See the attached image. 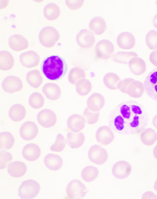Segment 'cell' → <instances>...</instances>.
<instances>
[{
  "label": "cell",
  "instance_id": "obj_20",
  "mask_svg": "<svg viewBox=\"0 0 157 199\" xmlns=\"http://www.w3.org/2000/svg\"><path fill=\"white\" fill-rule=\"evenodd\" d=\"M117 43L119 47L124 50L132 49L136 43L135 38L130 33L124 32L120 34L117 39Z\"/></svg>",
  "mask_w": 157,
  "mask_h": 199
},
{
  "label": "cell",
  "instance_id": "obj_47",
  "mask_svg": "<svg viewBox=\"0 0 157 199\" xmlns=\"http://www.w3.org/2000/svg\"><path fill=\"white\" fill-rule=\"evenodd\" d=\"M142 199H157V195L151 191H147L144 193L142 195Z\"/></svg>",
  "mask_w": 157,
  "mask_h": 199
},
{
  "label": "cell",
  "instance_id": "obj_12",
  "mask_svg": "<svg viewBox=\"0 0 157 199\" xmlns=\"http://www.w3.org/2000/svg\"><path fill=\"white\" fill-rule=\"evenodd\" d=\"M76 40L78 46L83 49L91 48L95 42V38L94 34L86 29L82 30L78 33Z\"/></svg>",
  "mask_w": 157,
  "mask_h": 199
},
{
  "label": "cell",
  "instance_id": "obj_28",
  "mask_svg": "<svg viewBox=\"0 0 157 199\" xmlns=\"http://www.w3.org/2000/svg\"><path fill=\"white\" fill-rule=\"evenodd\" d=\"M26 110L22 105L17 104L10 108L9 112V116L14 121L19 122L22 120L26 115Z\"/></svg>",
  "mask_w": 157,
  "mask_h": 199
},
{
  "label": "cell",
  "instance_id": "obj_15",
  "mask_svg": "<svg viewBox=\"0 0 157 199\" xmlns=\"http://www.w3.org/2000/svg\"><path fill=\"white\" fill-rule=\"evenodd\" d=\"M39 132L37 125L31 121L25 122L22 125L20 130L21 137L26 140H30L35 138Z\"/></svg>",
  "mask_w": 157,
  "mask_h": 199
},
{
  "label": "cell",
  "instance_id": "obj_14",
  "mask_svg": "<svg viewBox=\"0 0 157 199\" xmlns=\"http://www.w3.org/2000/svg\"><path fill=\"white\" fill-rule=\"evenodd\" d=\"M114 133L110 128L107 126L99 128L96 133L98 142L101 144L107 145L111 144L114 140Z\"/></svg>",
  "mask_w": 157,
  "mask_h": 199
},
{
  "label": "cell",
  "instance_id": "obj_49",
  "mask_svg": "<svg viewBox=\"0 0 157 199\" xmlns=\"http://www.w3.org/2000/svg\"><path fill=\"white\" fill-rule=\"evenodd\" d=\"M152 24L154 27L157 29V14L154 16L153 18Z\"/></svg>",
  "mask_w": 157,
  "mask_h": 199
},
{
  "label": "cell",
  "instance_id": "obj_46",
  "mask_svg": "<svg viewBox=\"0 0 157 199\" xmlns=\"http://www.w3.org/2000/svg\"><path fill=\"white\" fill-rule=\"evenodd\" d=\"M149 60L153 66L157 67V50L151 53L149 56Z\"/></svg>",
  "mask_w": 157,
  "mask_h": 199
},
{
  "label": "cell",
  "instance_id": "obj_31",
  "mask_svg": "<svg viewBox=\"0 0 157 199\" xmlns=\"http://www.w3.org/2000/svg\"><path fill=\"white\" fill-rule=\"evenodd\" d=\"M61 13L59 7L56 4L50 3L44 7L43 14L45 18L49 21L56 20L59 17Z\"/></svg>",
  "mask_w": 157,
  "mask_h": 199
},
{
  "label": "cell",
  "instance_id": "obj_44",
  "mask_svg": "<svg viewBox=\"0 0 157 199\" xmlns=\"http://www.w3.org/2000/svg\"><path fill=\"white\" fill-rule=\"evenodd\" d=\"M84 1L66 0L65 4L67 6L72 10H76L80 9L83 5Z\"/></svg>",
  "mask_w": 157,
  "mask_h": 199
},
{
  "label": "cell",
  "instance_id": "obj_36",
  "mask_svg": "<svg viewBox=\"0 0 157 199\" xmlns=\"http://www.w3.org/2000/svg\"><path fill=\"white\" fill-rule=\"evenodd\" d=\"M138 57V55L134 52H118L113 55L111 59L120 64H128L132 58Z\"/></svg>",
  "mask_w": 157,
  "mask_h": 199
},
{
  "label": "cell",
  "instance_id": "obj_27",
  "mask_svg": "<svg viewBox=\"0 0 157 199\" xmlns=\"http://www.w3.org/2000/svg\"><path fill=\"white\" fill-rule=\"evenodd\" d=\"M44 162L47 167L51 170L59 169L63 166V161L59 155L54 154H49L44 159Z\"/></svg>",
  "mask_w": 157,
  "mask_h": 199
},
{
  "label": "cell",
  "instance_id": "obj_33",
  "mask_svg": "<svg viewBox=\"0 0 157 199\" xmlns=\"http://www.w3.org/2000/svg\"><path fill=\"white\" fill-rule=\"evenodd\" d=\"M15 139L10 132H3L0 134V148L3 150H8L14 145Z\"/></svg>",
  "mask_w": 157,
  "mask_h": 199
},
{
  "label": "cell",
  "instance_id": "obj_25",
  "mask_svg": "<svg viewBox=\"0 0 157 199\" xmlns=\"http://www.w3.org/2000/svg\"><path fill=\"white\" fill-rule=\"evenodd\" d=\"M15 63L14 57L9 52L3 51L0 52V69L7 71L11 70Z\"/></svg>",
  "mask_w": 157,
  "mask_h": 199
},
{
  "label": "cell",
  "instance_id": "obj_19",
  "mask_svg": "<svg viewBox=\"0 0 157 199\" xmlns=\"http://www.w3.org/2000/svg\"><path fill=\"white\" fill-rule=\"evenodd\" d=\"M128 64L130 71L136 76L142 75L146 71L147 67L145 61L138 57L132 58Z\"/></svg>",
  "mask_w": 157,
  "mask_h": 199
},
{
  "label": "cell",
  "instance_id": "obj_17",
  "mask_svg": "<svg viewBox=\"0 0 157 199\" xmlns=\"http://www.w3.org/2000/svg\"><path fill=\"white\" fill-rule=\"evenodd\" d=\"M144 91V83L133 79L128 85L125 94L132 98L139 99L142 97Z\"/></svg>",
  "mask_w": 157,
  "mask_h": 199
},
{
  "label": "cell",
  "instance_id": "obj_38",
  "mask_svg": "<svg viewBox=\"0 0 157 199\" xmlns=\"http://www.w3.org/2000/svg\"><path fill=\"white\" fill-rule=\"evenodd\" d=\"M86 77V74L84 70L80 67H75L70 71L68 75V80L71 83L75 85L78 80Z\"/></svg>",
  "mask_w": 157,
  "mask_h": 199
},
{
  "label": "cell",
  "instance_id": "obj_35",
  "mask_svg": "<svg viewBox=\"0 0 157 199\" xmlns=\"http://www.w3.org/2000/svg\"><path fill=\"white\" fill-rule=\"evenodd\" d=\"M75 85L77 92L81 96H84L88 95L92 88L91 83L86 78L80 79Z\"/></svg>",
  "mask_w": 157,
  "mask_h": 199
},
{
  "label": "cell",
  "instance_id": "obj_7",
  "mask_svg": "<svg viewBox=\"0 0 157 199\" xmlns=\"http://www.w3.org/2000/svg\"><path fill=\"white\" fill-rule=\"evenodd\" d=\"M87 190L85 185L80 181L74 180L68 184L67 188V197L70 199H81L86 195Z\"/></svg>",
  "mask_w": 157,
  "mask_h": 199
},
{
  "label": "cell",
  "instance_id": "obj_13",
  "mask_svg": "<svg viewBox=\"0 0 157 199\" xmlns=\"http://www.w3.org/2000/svg\"><path fill=\"white\" fill-rule=\"evenodd\" d=\"M132 167L128 162L121 160L116 163L112 169L113 175L119 179H124L130 174L132 171Z\"/></svg>",
  "mask_w": 157,
  "mask_h": 199
},
{
  "label": "cell",
  "instance_id": "obj_21",
  "mask_svg": "<svg viewBox=\"0 0 157 199\" xmlns=\"http://www.w3.org/2000/svg\"><path fill=\"white\" fill-rule=\"evenodd\" d=\"M42 91L46 97L51 100H56L61 95L60 87L53 83H48L45 84L43 87Z\"/></svg>",
  "mask_w": 157,
  "mask_h": 199
},
{
  "label": "cell",
  "instance_id": "obj_10",
  "mask_svg": "<svg viewBox=\"0 0 157 199\" xmlns=\"http://www.w3.org/2000/svg\"><path fill=\"white\" fill-rule=\"evenodd\" d=\"M37 119L39 124L46 128L54 126L57 121L56 114L54 111L49 109H45L40 111L37 115Z\"/></svg>",
  "mask_w": 157,
  "mask_h": 199
},
{
  "label": "cell",
  "instance_id": "obj_40",
  "mask_svg": "<svg viewBox=\"0 0 157 199\" xmlns=\"http://www.w3.org/2000/svg\"><path fill=\"white\" fill-rule=\"evenodd\" d=\"M146 44L150 50L157 49V31L154 30L149 31L145 38Z\"/></svg>",
  "mask_w": 157,
  "mask_h": 199
},
{
  "label": "cell",
  "instance_id": "obj_4",
  "mask_svg": "<svg viewBox=\"0 0 157 199\" xmlns=\"http://www.w3.org/2000/svg\"><path fill=\"white\" fill-rule=\"evenodd\" d=\"M40 189L39 183L36 181L28 180L24 181L19 189L20 197L23 199H31L36 197Z\"/></svg>",
  "mask_w": 157,
  "mask_h": 199
},
{
  "label": "cell",
  "instance_id": "obj_34",
  "mask_svg": "<svg viewBox=\"0 0 157 199\" xmlns=\"http://www.w3.org/2000/svg\"><path fill=\"white\" fill-rule=\"evenodd\" d=\"M120 78L117 74L112 72L106 74L103 79L105 86L111 90L118 89V85L120 81Z\"/></svg>",
  "mask_w": 157,
  "mask_h": 199
},
{
  "label": "cell",
  "instance_id": "obj_32",
  "mask_svg": "<svg viewBox=\"0 0 157 199\" xmlns=\"http://www.w3.org/2000/svg\"><path fill=\"white\" fill-rule=\"evenodd\" d=\"M140 136L141 142L146 146L153 145L157 140V133L150 128L144 129Z\"/></svg>",
  "mask_w": 157,
  "mask_h": 199
},
{
  "label": "cell",
  "instance_id": "obj_39",
  "mask_svg": "<svg viewBox=\"0 0 157 199\" xmlns=\"http://www.w3.org/2000/svg\"><path fill=\"white\" fill-rule=\"evenodd\" d=\"M45 99L43 95L40 93L34 92L29 98V103L30 106L35 109H39L44 105Z\"/></svg>",
  "mask_w": 157,
  "mask_h": 199
},
{
  "label": "cell",
  "instance_id": "obj_8",
  "mask_svg": "<svg viewBox=\"0 0 157 199\" xmlns=\"http://www.w3.org/2000/svg\"><path fill=\"white\" fill-rule=\"evenodd\" d=\"M88 156L91 162L98 165L105 163L108 158V154L106 150L98 145H94L90 148Z\"/></svg>",
  "mask_w": 157,
  "mask_h": 199
},
{
  "label": "cell",
  "instance_id": "obj_1",
  "mask_svg": "<svg viewBox=\"0 0 157 199\" xmlns=\"http://www.w3.org/2000/svg\"><path fill=\"white\" fill-rule=\"evenodd\" d=\"M148 122L147 114L138 102L131 101L119 105L113 120V124L118 131L140 135Z\"/></svg>",
  "mask_w": 157,
  "mask_h": 199
},
{
  "label": "cell",
  "instance_id": "obj_30",
  "mask_svg": "<svg viewBox=\"0 0 157 199\" xmlns=\"http://www.w3.org/2000/svg\"><path fill=\"white\" fill-rule=\"evenodd\" d=\"M29 85L34 88H37L42 84L44 79L40 71L34 70L28 72L26 76Z\"/></svg>",
  "mask_w": 157,
  "mask_h": 199
},
{
  "label": "cell",
  "instance_id": "obj_18",
  "mask_svg": "<svg viewBox=\"0 0 157 199\" xmlns=\"http://www.w3.org/2000/svg\"><path fill=\"white\" fill-rule=\"evenodd\" d=\"M105 102V99L102 95L98 93H94L88 99L87 108L92 112H99L103 108Z\"/></svg>",
  "mask_w": 157,
  "mask_h": 199
},
{
  "label": "cell",
  "instance_id": "obj_52",
  "mask_svg": "<svg viewBox=\"0 0 157 199\" xmlns=\"http://www.w3.org/2000/svg\"><path fill=\"white\" fill-rule=\"evenodd\" d=\"M156 6H157V1H156Z\"/></svg>",
  "mask_w": 157,
  "mask_h": 199
},
{
  "label": "cell",
  "instance_id": "obj_42",
  "mask_svg": "<svg viewBox=\"0 0 157 199\" xmlns=\"http://www.w3.org/2000/svg\"><path fill=\"white\" fill-rule=\"evenodd\" d=\"M67 142L65 137L62 134H59L57 136L56 142L51 146V149L53 151L61 152L65 148Z\"/></svg>",
  "mask_w": 157,
  "mask_h": 199
},
{
  "label": "cell",
  "instance_id": "obj_41",
  "mask_svg": "<svg viewBox=\"0 0 157 199\" xmlns=\"http://www.w3.org/2000/svg\"><path fill=\"white\" fill-rule=\"evenodd\" d=\"M83 115L86 123L91 125L96 124L98 122L100 117L99 112H92L87 108L85 109Z\"/></svg>",
  "mask_w": 157,
  "mask_h": 199
},
{
  "label": "cell",
  "instance_id": "obj_22",
  "mask_svg": "<svg viewBox=\"0 0 157 199\" xmlns=\"http://www.w3.org/2000/svg\"><path fill=\"white\" fill-rule=\"evenodd\" d=\"M86 122L82 116L78 114H74L68 118L67 124L68 128L74 132H78L85 127Z\"/></svg>",
  "mask_w": 157,
  "mask_h": 199
},
{
  "label": "cell",
  "instance_id": "obj_51",
  "mask_svg": "<svg viewBox=\"0 0 157 199\" xmlns=\"http://www.w3.org/2000/svg\"><path fill=\"white\" fill-rule=\"evenodd\" d=\"M154 188L156 191L157 192V179L155 182L154 185Z\"/></svg>",
  "mask_w": 157,
  "mask_h": 199
},
{
  "label": "cell",
  "instance_id": "obj_6",
  "mask_svg": "<svg viewBox=\"0 0 157 199\" xmlns=\"http://www.w3.org/2000/svg\"><path fill=\"white\" fill-rule=\"evenodd\" d=\"M144 84L145 91L147 95L157 102V67L147 75Z\"/></svg>",
  "mask_w": 157,
  "mask_h": 199
},
{
  "label": "cell",
  "instance_id": "obj_29",
  "mask_svg": "<svg viewBox=\"0 0 157 199\" xmlns=\"http://www.w3.org/2000/svg\"><path fill=\"white\" fill-rule=\"evenodd\" d=\"M89 26L90 30L95 35H100L103 34L107 28L105 20L102 18L97 17L92 19Z\"/></svg>",
  "mask_w": 157,
  "mask_h": 199
},
{
  "label": "cell",
  "instance_id": "obj_9",
  "mask_svg": "<svg viewBox=\"0 0 157 199\" xmlns=\"http://www.w3.org/2000/svg\"><path fill=\"white\" fill-rule=\"evenodd\" d=\"M2 86L6 93L13 94L21 91L23 87L22 80L18 77L13 75L9 76L3 80Z\"/></svg>",
  "mask_w": 157,
  "mask_h": 199
},
{
  "label": "cell",
  "instance_id": "obj_11",
  "mask_svg": "<svg viewBox=\"0 0 157 199\" xmlns=\"http://www.w3.org/2000/svg\"><path fill=\"white\" fill-rule=\"evenodd\" d=\"M20 61L22 65L28 68L37 67L40 62V57L36 52L30 51L22 53L20 55Z\"/></svg>",
  "mask_w": 157,
  "mask_h": 199
},
{
  "label": "cell",
  "instance_id": "obj_23",
  "mask_svg": "<svg viewBox=\"0 0 157 199\" xmlns=\"http://www.w3.org/2000/svg\"><path fill=\"white\" fill-rule=\"evenodd\" d=\"M41 149L37 145L30 143L25 145L23 149L22 154L24 158L29 161H34L40 156Z\"/></svg>",
  "mask_w": 157,
  "mask_h": 199
},
{
  "label": "cell",
  "instance_id": "obj_45",
  "mask_svg": "<svg viewBox=\"0 0 157 199\" xmlns=\"http://www.w3.org/2000/svg\"><path fill=\"white\" fill-rule=\"evenodd\" d=\"M133 79L132 78H128L120 81L118 85V89L125 94L128 85Z\"/></svg>",
  "mask_w": 157,
  "mask_h": 199
},
{
  "label": "cell",
  "instance_id": "obj_24",
  "mask_svg": "<svg viewBox=\"0 0 157 199\" xmlns=\"http://www.w3.org/2000/svg\"><path fill=\"white\" fill-rule=\"evenodd\" d=\"M67 142L69 146L76 149L80 147L85 142V136L82 132H69L67 136Z\"/></svg>",
  "mask_w": 157,
  "mask_h": 199
},
{
  "label": "cell",
  "instance_id": "obj_37",
  "mask_svg": "<svg viewBox=\"0 0 157 199\" xmlns=\"http://www.w3.org/2000/svg\"><path fill=\"white\" fill-rule=\"evenodd\" d=\"M99 173V170L97 168L90 165L86 167L83 169L81 176L85 181L90 182L95 180L98 177Z\"/></svg>",
  "mask_w": 157,
  "mask_h": 199
},
{
  "label": "cell",
  "instance_id": "obj_50",
  "mask_svg": "<svg viewBox=\"0 0 157 199\" xmlns=\"http://www.w3.org/2000/svg\"><path fill=\"white\" fill-rule=\"evenodd\" d=\"M153 153L154 157L156 160H157V144L154 148Z\"/></svg>",
  "mask_w": 157,
  "mask_h": 199
},
{
  "label": "cell",
  "instance_id": "obj_3",
  "mask_svg": "<svg viewBox=\"0 0 157 199\" xmlns=\"http://www.w3.org/2000/svg\"><path fill=\"white\" fill-rule=\"evenodd\" d=\"M60 37L59 33L55 28L46 26L40 31L39 35V41L41 45L47 48L54 47Z\"/></svg>",
  "mask_w": 157,
  "mask_h": 199
},
{
  "label": "cell",
  "instance_id": "obj_2",
  "mask_svg": "<svg viewBox=\"0 0 157 199\" xmlns=\"http://www.w3.org/2000/svg\"><path fill=\"white\" fill-rule=\"evenodd\" d=\"M40 69L47 79L55 81L60 79L64 76L67 66L63 58L58 55H52L44 59L41 64Z\"/></svg>",
  "mask_w": 157,
  "mask_h": 199
},
{
  "label": "cell",
  "instance_id": "obj_26",
  "mask_svg": "<svg viewBox=\"0 0 157 199\" xmlns=\"http://www.w3.org/2000/svg\"><path fill=\"white\" fill-rule=\"evenodd\" d=\"M9 174L14 177H20L24 176L26 173L27 168L24 162L16 161L10 163L8 167Z\"/></svg>",
  "mask_w": 157,
  "mask_h": 199
},
{
  "label": "cell",
  "instance_id": "obj_48",
  "mask_svg": "<svg viewBox=\"0 0 157 199\" xmlns=\"http://www.w3.org/2000/svg\"><path fill=\"white\" fill-rule=\"evenodd\" d=\"M152 123L154 127L157 129V114L153 118Z\"/></svg>",
  "mask_w": 157,
  "mask_h": 199
},
{
  "label": "cell",
  "instance_id": "obj_43",
  "mask_svg": "<svg viewBox=\"0 0 157 199\" xmlns=\"http://www.w3.org/2000/svg\"><path fill=\"white\" fill-rule=\"evenodd\" d=\"M13 156L10 152L3 150L0 152V169H4L7 167L12 160Z\"/></svg>",
  "mask_w": 157,
  "mask_h": 199
},
{
  "label": "cell",
  "instance_id": "obj_16",
  "mask_svg": "<svg viewBox=\"0 0 157 199\" xmlns=\"http://www.w3.org/2000/svg\"><path fill=\"white\" fill-rule=\"evenodd\" d=\"M9 45L12 50L16 52H20L25 50L29 47L28 40L19 35L11 36L9 40Z\"/></svg>",
  "mask_w": 157,
  "mask_h": 199
},
{
  "label": "cell",
  "instance_id": "obj_5",
  "mask_svg": "<svg viewBox=\"0 0 157 199\" xmlns=\"http://www.w3.org/2000/svg\"><path fill=\"white\" fill-rule=\"evenodd\" d=\"M114 51V46L112 42L107 40H101L96 46L95 59H109L112 57Z\"/></svg>",
  "mask_w": 157,
  "mask_h": 199
}]
</instances>
